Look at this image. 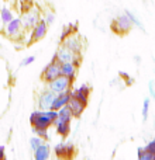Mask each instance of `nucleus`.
I'll list each match as a JSON object with an SVG mask.
<instances>
[{
    "mask_svg": "<svg viewBox=\"0 0 155 160\" xmlns=\"http://www.w3.org/2000/svg\"><path fill=\"white\" fill-rule=\"evenodd\" d=\"M58 117V111L55 110H37L30 115V124L33 128H42L48 129L54 125V121Z\"/></svg>",
    "mask_w": 155,
    "mask_h": 160,
    "instance_id": "obj_1",
    "label": "nucleus"
},
{
    "mask_svg": "<svg viewBox=\"0 0 155 160\" xmlns=\"http://www.w3.org/2000/svg\"><path fill=\"white\" fill-rule=\"evenodd\" d=\"M54 58L59 62V63H65V62H72L75 65L80 63V53L73 52L72 49H69L68 47L61 44V47L58 48V51L55 52Z\"/></svg>",
    "mask_w": 155,
    "mask_h": 160,
    "instance_id": "obj_2",
    "label": "nucleus"
},
{
    "mask_svg": "<svg viewBox=\"0 0 155 160\" xmlns=\"http://www.w3.org/2000/svg\"><path fill=\"white\" fill-rule=\"evenodd\" d=\"M133 27H134L133 22H131L130 17L126 14V11H124V14L123 13L119 14V16L113 20V22H111V28H113V31L117 34H127Z\"/></svg>",
    "mask_w": 155,
    "mask_h": 160,
    "instance_id": "obj_3",
    "label": "nucleus"
},
{
    "mask_svg": "<svg viewBox=\"0 0 155 160\" xmlns=\"http://www.w3.org/2000/svg\"><path fill=\"white\" fill-rule=\"evenodd\" d=\"M3 31H4V34L8 37V38L14 39V38L21 37L23 34H24L25 28H24V25H23L21 18H13L10 22H7V24L4 25Z\"/></svg>",
    "mask_w": 155,
    "mask_h": 160,
    "instance_id": "obj_4",
    "label": "nucleus"
},
{
    "mask_svg": "<svg viewBox=\"0 0 155 160\" xmlns=\"http://www.w3.org/2000/svg\"><path fill=\"white\" fill-rule=\"evenodd\" d=\"M40 20H41V14H40L38 8H35V7L34 8L31 7L30 10L23 13V16H21V21L25 30H33Z\"/></svg>",
    "mask_w": 155,
    "mask_h": 160,
    "instance_id": "obj_5",
    "label": "nucleus"
},
{
    "mask_svg": "<svg viewBox=\"0 0 155 160\" xmlns=\"http://www.w3.org/2000/svg\"><path fill=\"white\" fill-rule=\"evenodd\" d=\"M72 79L67 78V76L64 75H59L58 78H55L54 80H51V82H48V88H51L52 91H55V93H61V91H65V90H69L71 86H72Z\"/></svg>",
    "mask_w": 155,
    "mask_h": 160,
    "instance_id": "obj_6",
    "label": "nucleus"
},
{
    "mask_svg": "<svg viewBox=\"0 0 155 160\" xmlns=\"http://www.w3.org/2000/svg\"><path fill=\"white\" fill-rule=\"evenodd\" d=\"M59 75H61V63H59L55 58H52V61L45 66L44 72H42V75H41V79L44 80L45 83H48L55 78H58Z\"/></svg>",
    "mask_w": 155,
    "mask_h": 160,
    "instance_id": "obj_7",
    "label": "nucleus"
},
{
    "mask_svg": "<svg viewBox=\"0 0 155 160\" xmlns=\"http://www.w3.org/2000/svg\"><path fill=\"white\" fill-rule=\"evenodd\" d=\"M55 97H56V93L52 91L51 88H47V90L41 91L40 96H38V101H37V104H38V110H51Z\"/></svg>",
    "mask_w": 155,
    "mask_h": 160,
    "instance_id": "obj_8",
    "label": "nucleus"
},
{
    "mask_svg": "<svg viewBox=\"0 0 155 160\" xmlns=\"http://www.w3.org/2000/svg\"><path fill=\"white\" fill-rule=\"evenodd\" d=\"M61 44L65 45V47H68L69 49H72L73 52H76V53H80L82 49H83V41L76 32H72L65 39H62Z\"/></svg>",
    "mask_w": 155,
    "mask_h": 160,
    "instance_id": "obj_9",
    "label": "nucleus"
},
{
    "mask_svg": "<svg viewBox=\"0 0 155 160\" xmlns=\"http://www.w3.org/2000/svg\"><path fill=\"white\" fill-rule=\"evenodd\" d=\"M48 27L50 25L47 24V21H45L44 18H41L38 22H37V25L31 30V35H30V42H37L40 41V39H42L45 35H47V31H48Z\"/></svg>",
    "mask_w": 155,
    "mask_h": 160,
    "instance_id": "obj_10",
    "label": "nucleus"
},
{
    "mask_svg": "<svg viewBox=\"0 0 155 160\" xmlns=\"http://www.w3.org/2000/svg\"><path fill=\"white\" fill-rule=\"evenodd\" d=\"M71 97H72V90H65V91H61V93H56V97L55 100H54L52 102V107H51V110H55L58 111L59 108H62L64 105H67L68 102H69Z\"/></svg>",
    "mask_w": 155,
    "mask_h": 160,
    "instance_id": "obj_11",
    "label": "nucleus"
},
{
    "mask_svg": "<svg viewBox=\"0 0 155 160\" xmlns=\"http://www.w3.org/2000/svg\"><path fill=\"white\" fill-rule=\"evenodd\" d=\"M90 86L88 84H82L79 86L78 88L72 91V97H76L78 100H80L82 102H85L86 105H88V101H89V96H90Z\"/></svg>",
    "mask_w": 155,
    "mask_h": 160,
    "instance_id": "obj_12",
    "label": "nucleus"
},
{
    "mask_svg": "<svg viewBox=\"0 0 155 160\" xmlns=\"http://www.w3.org/2000/svg\"><path fill=\"white\" fill-rule=\"evenodd\" d=\"M54 127H55V132L58 133V135H61L62 138H67L71 132V122L59 119L58 117H56V119L54 121Z\"/></svg>",
    "mask_w": 155,
    "mask_h": 160,
    "instance_id": "obj_13",
    "label": "nucleus"
},
{
    "mask_svg": "<svg viewBox=\"0 0 155 160\" xmlns=\"http://www.w3.org/2000/svg\"><path fill=\"white\" fill-rule=\"evenodd\" d=\"M73 152H75V148L71 143H58L55 146V155L61 159L71 158V156L73 155Z\"/></svg>",
    "mask_w": 155,
    "mask_h": 160,
    "instance_id": "obj_14",
    "label": "nucleus"
},
{
    "mask_svg": "<svg viewBox=\"0 0 155 160\" xmlns=\"http://www.w3.org/2000/svg\"><path fill=\"white\" fill-rule=\"evenodd\" d=\"M68 107L71 108V111H72L73 117H80L83 114V111H85L86 108V104L85 102H82L80 100H78L76 97H71L69 102H68Z\"/></svg>",
    "mask_w": 155,
    "mask_h": 160,
    "instance_id": "obj_15",
    "label": "nucleus"
},
{
    "mask_svg": "<svg viewBox=\"0 0 155 160\" xmlns=\"http://www.w3.org/2000/svg\"><path fill=\"white\" fill-rule=\"evenodd\" d=\"M51 156V148L48 143L42 142L35 150H34V158L35 160H48Z\"/></svg>",
    "mask_w": 155,
    "mask_h": 160,
    "instance_id": "obj_16",
    "label": "nucleus"
},
{
    "mask_svg": "<svg viewBox=\"0 0 155 160\" xmlns=\"http://www.w3.org/2000/svg\"><path fill=\"white\" fill-rule=\"evenodd\" d=\"M76 70H78V65L72 63V62H65V63H61V75L67 76V78L75 80Z\"/></svg>",
    "mask_w": 155,
    "mask_h": 160,
    "instance_id": "obj_17",
    "label": "nucleus"
},
{
    "mask_svg": "<svg viewBox=\"0 0 155 160\" xmlns=\"http://www.w3.org/2000/svg\"><path fill=\"white\" fill-rule=\"evenodd\" d=\"M137 158H138V160H155V155L145 150V148H138L137 149Z\"/></svg>",
    "mask_w": 155,
    "mask_h": 160,
    "instance_id": "obj_18",
    "label": "nucleus"
},
{
    "mask_svg": "<svg viewBox=\"0 0 155 160\" xmlns=\"http://www.w3.org/2000/svg\"><path fill=\"white\" fill-rule=\"evenodd\" d=\"M0 16H2V21H3V24H7V22H10L11 20L14 18L13 17V11L10 10V8H7V7H3L2 8V11H0Z\"/></svg>",
    "mask_w": 155,
    "mask_h": 160,
    "instance_id": "obj_19",
    "label": "nucleus"
},
{
    "mask_svg": "<svg viewBox=\"0 0 155 160\" xmlns=\"http://www.w3.org/2000/svg\"><path fill=\"white\" fill-rule=\"evenodd\" d=\"M126 14H127L128 17H130V20H131V22H133V25H134V27H137V28H138V30H142V31H144V25H142L141 20H140L138 17H137L136 14L133 13V11H130V10H126Z\"/></svg>",
    "mask_w": 155,
    "mask_h": 160,
    "instance_id": "obj_20",
    "label": "nucleus"
},
{
    "mask_svg": "<svg viewBox=\"0 0 155 160\" xmlns=\"http://www.w3.org/2000/svg\"><path fill=\"white\" fill-rule=\"evenodd\" d=\"M42 142H44V139L40 138V136H37V135L31 136V138H30V148H31V150L34 152V150H35L42 143Z\"/></svg>",
    "mask_w": 155,
    "mask_h": 160,
    "instance_id": "obj_21",
    "label": "nucleus"
},
{
    "mask_svg": "<svg viewBox=\"0 0 155 160\" xmlns=\"http://www.w3.org/2000/svg\"><path fill=\"white\" fill-rule=\"evenodd\" d=\"M148 114H150V98L147 97V98L144 100V102H142V112H141L144 121L148 119Z\"/></svg>",
    "mask_w": 155,
    "mask_h": 160,
    "instance_id": "obj_22",
    "label": "nucleus"
},
{
    "mask_svg": "<svg viewBox=\"0 0 155 160\" xmlns=\"http://www.w3.org/2000/svg\"><path fill=\"white\" fill-rule=\"evenodd\" d=\"M33 132L35 133L37 136L42 139H50V135H48V129H42V128H33Z\"/></svg>",
    "mask_w": 155,
    "mask_h": 160,
    "instance_id": "obj_23",
    "label": "nucleus"
},
{
    "mask_svg": "<svg viewBox=\"0 0 155 160\" xmlns=\"http://www.w3.org/2000/svg\"><path fill=\"white\" fill-rule=\"evenodd\" d=\"M44 20L47 21L48 25H51L54 21H55V13L54 11H48V13L44 14Z\"/></svg>",
    "mask_w": 155,
    "mask_h": 160,
    "instance_id": "obj_24",
    "label": "nucleus"
},
{
    "mask_svg": "<svg viewBox=\"0 0 155 160\" xmlns=\"http://www.w3.org/2000/svg\"><path fill=\"white\" fill-rule=\"evenodd\" d=\"M72 32H75V28L72 27V25H68V27H65L64 28V31H62V34H61V41L62 39H65L68 35H71Z\"/></svg>",
    "mask_w": 155,
    "mask_h": 160,
    "instance_id": "obj_25",
    "label": "nucleus"
},
{
    "mask_svg": "<svg viewBox=\"0 0 155 160\" xmlns=\"http://www.w3.org/2000/svg\"><path fill=\"white\" fill-rule=\"evenodd\" d=\"M144 148H145V150H148L150 153H154V155H155V138L152 139V141L148 142Z\"/></svg>",
    "mask_w": 155,
    "mask_h": 160,
    "instance_id": "obj_26",
    "label": "nucleus"
},
{
    "mask_svg": "<svg viewBox=\"0 0 155 160\" xmlns=\"http://www.w3.org/2000/svg\"><path fill=\"white\" fill-rule=\"evenodd\" d=\"M120 76H121V79H124V82L127 86H131L134 83V79L131 78V76H128L127 73H120Z\"/></svg>",
    "mask_w": 155,
    "mask_h": 160,
    "instance_id": "obj_27",
    "label": "nucleus"
},
{
    "mask_svg": "<svg viewBox=\"0 0 155 160\" xmlns=\"http://www.w3.org/2000/svg\"><path fill=\"white\" fill-rule=\"evenodd\" d=\"M34 61H35V56L34 55L33 56H27V58H24L21 61V66H28V65H31Z\"/></svg>",
    "mask_w": 155,
    "mask_h": 160,
    "instance_id": "obj_28",
    "label": "nucleus"
},
{
    "mask_svg": "<svg viewBox=\"0 0 155 160\" xmlns=\"http://www.w3.org/2000/svg\"><path fill=\"white\" fill-rule=\"evenodd\" d=\"M148 90H150V96L152 98H155V80H151L148 83Z\"/></svg>",
    "mask_w": 155,
    "mask_h": 160,
    "instance_id": "obj_29",
    "label": "nucleus"
},
{
    "mask_svg": "<svg viewBox=\"0 0 155 160\" xmlns=\"http://www.w3.org/2000/svg\"><path fill=\"white\" fill-rule=\"evenodd\" d=\"M6 158V149L4 146H0V160H3Z\"/></svg>",
    "mask_w": 155,
    "mask_h": 160,
    "instance_id": "obj_30",
    "label": "nucleus"
},
{
    "mask_svg": "<svg viewBox=\"0 0 155 160\" xmlns=\"http://www.w3.org/2000/svg\"><path fill=\"white\" fill-rule=\"evenodd\" d=\"M4 28V24H3V21H2V16H0V31Z\"/></svg>",
    "mask_w": 155,
    "mask_h": 160,
    "instance_id": "obj_31",
    "label": "nucleus"
},
{
    "mask_svg": "<svg viewBox=\"0 0 155 160\" xmlns=\"http://www.w3.org/2000/svg\"><path fill=\"white\" fill-rule=\"evenodd\" d=\"M134 59H136V62H137V63H140V62H141V61H140V56H136V58H134Z\"/></svg>",
    "mask_w": 155,
    "mask_h": 160,
    "instance_id": "obj_32",
    "label": "nucleus"
}]
</instances>
